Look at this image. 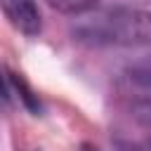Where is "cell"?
Masks as SVG:
<instances>
[{"mask_svg": "<svg viewBox=\"0 0 151 151\" xmlns=\"http://www.w3.org/2000/svg\"><path fill=\"white\" fill-rule=\"evenodd\" d=\"M73 38L94 47H149L151 12L137 7H109L76 17Z\"/></svg>", "mask_w": 151, "mask_h": 151, "instance_id": "cell-1", "label": "cell"}, {"mask_svg": "<svg viewBox=\"0 0 151 151\" xmlns=\"http://www.w3.org/2000/svg\"><path fill=\"white\" fill-rule=\"evenodd\" d=\"M7 21L24 35L35 38L42 31V17L35 0H0Z\"/></svg>", "mask_w": 151, "mask_h": 151, "instance_id": "cell-2", "label": "cell"}, {"mask_svg": "<svg viewBox=\"0 0 151 151\" xmlns=\"http://www.w3.org/2000/svg\"><path fill=\"white\" fill-rule=\"evenodd\" d=\"M5 80L14 87V92H17V99H21V104L28 109V111H33L35 116L42 111V106H40V99H38V94H33V90L17 76V73H9L7 71V76H5Z\"/></svg>", "mask_w": 151, "mask_h": 151, "instance_id": "cell-3", "label": "cell"}, {"mask_svg": "<svg viewBox=\"0 0 151 151\" xmlns=\"http://www.w3.org/2000/svg\"><path fill=\"white\" fill-rule=\"evenodd\" d=\"M52 9L61 12V14H73V17H83L87 12H94L99 0H45Z\"/></svg>", "mask_w": 151, "mask_h": 151, "instance_id": "cell-4", "label": "cell"}, {"mask_svg": "<svg viewBox=\"0 0 151 151\" xmlns=\"http://www.w3.org/2000/svg\"><path fill=\"white\" fill-rule=\"evenodd\" d=\"M127 76L132 83L142 85V87H151V52L134 59L130 66H127Z\"/></svg>", "mask_w": 151, "mask_h": 151, "instance_id": "cell-5", "label": "cell"}]
</instances>
